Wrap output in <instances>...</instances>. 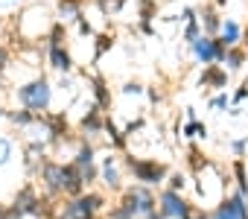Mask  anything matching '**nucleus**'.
Returning a JSON list of instances; mask_svg holds the SVG:
<instances>
[{
    "instance_id": "obj_1",
    "label": "nucleus",
    "mask_w": 248,
    "mask_h": 219,
    "mask_svg": "<svg viewBox=\"0 0 248 219\" xmlns=\"http://www.w3.org/2000/svg\"><path fill=\"white\" fill-rule=\"evenodd\" d=\"M44 181L53 193H70V196H76L85 184L73 164H67V167L64 164H47L44 167Z\"/></svg>"
},
{
    "instance_id": "obj_2",
    "label": "nucleus",
    "mask_w": 248,
    "mask_h": 219,
    "mask_svg": "<svg viewBox=\"0 0 248 219\" xmlns=\"http://www.w3.org/2000/svg\"><path fill=\"white\" fill-rule=\"evenodd\" d=\"M18 99L30 108V111H44V108L50 105V85H47V79H35V82L18 88Z\"/></svg>"
},
{
    "instance_id": "obj_3",
    "label": "nucleus",
    "mask_w": 248,
    "mask_h": 219,
    "mask_svg": "<svg viewBox=\"0 0 248 219\" xmlns=\"http://www.w3.org/2000/svg\"><path fill=\"white\" fill-rule=\"evenodd\" d=\"M99 207H102V196H96V193L76 196V199L62 210V219H91Z\"/></svg>"
},
{
    "instance_id": "obj_4",
    "label": "nucleus",
    "mask_w": 248,
    "mask_h": 219,
    "mask_svg": "<svg viewBox=\"0 0 248 219\" xmlns=\"http://www.w3.org/2000/svg\"><path fill=\"white\" fill-rule=\"evenodd\" d=\"M129 170L135 172L138 181L143 184H161L164 175H167V167L158 164V161H143V158H129Z\"/></svg>"
},
{
    "instance_id": "obj_5",
    "label": "nucleus",
    "mask_w": 248,
    "mask_h": 219,
    "mask_svg": "<svg viewBox=\"0 0 248 219\" xmlns=\"http://www.w3.org/2000/svg\"><path fill=\"white\" fill-rule=\"evenodd\" d=\"M187 207H190V204H187L175 190H164V193H161V210L152 213L149 219H184Z\"/></svg>"
},
{
    "instance_id": "obj_6",
    "label": "nucleus",
    "mask_w": 248,
    "mask_h": 219,
    "mask_svg": "<svg viewBox=\"0 0 248 219\" xmlns=\"http://www.w3.org/2000/svg\"><path fill=\"white\" fill-rule=\"evenodd\" d=\"M213 219H248V204H245V199H242V196H228V199L216 207Z\"/></svg>"
},
{
    "instance_id": "obj_7",
    "label": "nucleus",
    "mask_w": 248,
    "mask_h": 219,
    "mask_svg": "<svg viewBox=\"0 0 248 219\" xmlns=\"http://www.w3.org/2000/svg\"><path fill=\"white\" fill-rule=\"evenodd\" d=\"M193 50H196L199 62H204V64L225 59V44H222V41H216V38H199V41L193 44Z\"/></svg>"
},
{
    "instance_id": "obj_8",
    "label": "nucleus",
    "mask_w": 248,
    "mask_h": 219,
    "mask_svg": "<svg viewBox=\"0 0 248 219\" xmlns=\"http://www.w3.org/2000/svg\"><path fill=\"white\" fill-rule=\"evenodd\" d=\"M129 196H132V202L138 207V216H152L155 213V199H152V193L146 187H132Z\"/></svg>"
},
{
    "instance_id": "obj_9",
    "label": "nucleus",
    "mask_w": 248,
    "mask_h": 219,
    "mask_svg": "<svg viewBox=\"0 0 248 219\" xmlns=\"http://www.w3.org/2000/svg\"><path fill=\"white\" fill-rule=\"evenodd\" d=\"M225 47H233L236 41H239V24L236 21H225L222 24V38H219Z\"/></svg>"
},
{
    "instance_id": "obj_10",
    "label": "nucleus",
    "mask_w": 248,
    "mask_h": 219,
    "mask_svg": "<svg viewBox=\"0 0 248 219\" xmlns=\"http://www.w3.org/2000/svg\"><path fill=\"white\" fill-rule=\"evenodd\" d=\"M102 181L108 187H120V172L114 167V158H105V164H102Z\"/></svg>"
},
{
    "instance_id": "obj_11",
    "label": "nucleus",
    "mask_w": 248,
    "mask_h": 219,
    "mask_svg": "<svg viewBox=\"0 0 248 219\" xmlns=\"http://www.w3.org/2000/svg\"><path fill=\"white\" fill-rule=\"evenodd\" d=\"M50 59H53V67H56V70H70V56H67L62 47H53V44H50Z\"/></svg>"
},
{
    "instance_id": "obj_12",
    "label": "nucleus",
    "mask_w": 248,
    "mask_h": 219,
    "mask_svg": "<svg viewBox=\"0 0 248 219\" xmlns=\"http://www.w3.org/2000/svg\"><path fill=\"white\" fill-rule=\"evenodd\" d=\"M59 9H62L64 18H79V0H62Z\"/></svg>"
},
{
    "instance_id": "obj_13",
    "label": "nucleus",
    "mask_w": 248,
    "mask_h": 219,
    "mask_svg": "<svg viewBox=\"0 0 248 219\" xmlns=\"http://www.w3.org/2000/svg\"><path fill=\"white\" fill-rule=\"evenodd\" d=\"M216 85V88H222L225 85V73L222 70H216V67H210V70H204V85Z\"/></svg>"
},
{
    "instance_id": "obj_14",
    "label": "nucleus",
    "mask_w": 248,
    "mask_h": 219,
    "mask_svg": "<svg viewBox=\"0 0 248 219\" xmlns=\"http://www.w3.org/2000/svg\"><path fill=\"white\" fill-rule=\"evenodd\" d=\"M82 126H85L88 132H99V111H96V108H91V114L82 120Z\"/></svg>"
},
{
    "instance_id": "obj_15",
    "label": "nucleus",
    "mask_w": 248,
    "mask_h": 219,
    "mask_svg": "<svg viewBox=\"0 0 248 219\" xmlns=\"http://www.w3.org/2000/svg\"><path fill=\"white\" fill-rule=\"evenodd\" d=\"M204 135H207V129L202 123H187L184 126V138H204Z\"/></svg>"
},
{
    "instance_id": "obj_16",
    "label": "nucleus",
    "mask_w": 248,
    "mask_h": 219,
    "mask_svg": "<svg viewBox=\"0 0 248 219\" xmlns=\"http://www.w3.org/2000/svg\"><path fill=\"white\" fill-rule=\"evenodd\" d=\"M225 62H228L231 70H236V67L242 64V53H239V50H228V53H225Z\"/></svg>"
},
{
    "instance_id": "obj_17",
    "label": "nucleus",
    "mask_w": 248,
    "mask_h": 219,
    "mask_svg": "<svg viewBox=\"0 0 248 219\" xmlns=\"http://www.w3.org/2000/svg\"><path fill=\"white\" fill-rule=\"evenodd\" d=\"M233 172H236V181H239V187H242V193H245V190H248V181H245V164L236 161V164H233Z\"/></svg>"
},
{
    "instance_id": "obj_18",
    "label": "nucleus",
    "mask_w": 248,
    "mask_h": 219,
    "mask_svg": "<svg viewBox=\"0 0 248 219\" xmlns=\"http://www.w3.org/2000/svg\"><path fill=\"white\" fill-rule=\"evenodd\" d=\"M24 216V207L21 204H12L9 210H3V216H0V219H21Z\"/></svg>"
},
{
    "instance_id": "obj_19",
    "label": "nucleus",
    "mask_w": 248,
    "mask_h": 219,
    "mask_svg": "<svg viewBox=\"0 0 248 219\" xmlns=\"http://www.w3.org/2000/svg\"><path fill=\"white\" fill-rule=\"evenodd\" d=\"M184 184H187V181H184V175H181V172L170 175V190H175V193H178V190H184Z\"/></svg>"
},
{
    "instance_id": "obj_20",
    "label": "nucleus",
    "mask_w": 248,
    "mask_h": 219,
    "mask_svg": "<svg viewBox=\"0 0 248 219\" xmlns=\"http://www.w3.org/2000/svg\"><path fill=\"white\" fill-rule=\"evenodd\" d=\"M184 219H210V216H207L202 207H193V204H190V207H187V213H184Z\"/></svg>"
},
{
    "instance_id": "obj_21",
    "label": "nucleus",
    "mask_w": 248,
    "mask_h": 219,
    "mask_svg": "<svg viewBox=\"0 0 248 219\" xmlns=\"http://www.w3.org/2000/svg\"><path fill=\"white\" fill-rule=\"evenodd\" d=\"M204 24H207V30H216V27H219V21H216L213 15H204Z\"/></svg>"
},
{
    "instance_id": "obj_22",
    "label": "nucleus",
    "mask_w": 248,
    "mask_h": 219,
    "mask_svg": "<svg viewBox=\"0 0 248 219\" xmlns=\"http://www.w3.org/2000/svg\"><path fill=\"white\" fill-rule=\"evenodd\" d=\"M213 105H216V108H225V105H228V96H225V94H222V96H216V99H213Z\"/></svg>"
},
{
    "instance_id": "obj_23",
    "label": "nucleus",
    "mask_w": 248,
    "mask_h": 219,
    "mask_svg": "<svg viewBox=\"0 0 248 219\" xmlns=\"http://www.w3.org/2000/svg\"><path fill=\"white\" fill-rule=\"evenodd\" d=\"M231 149H233V152H236V155H239V152H242V149H245V141H233V143H231Z\"/></svg>"
},
{
    "instance_id": "obj_24",
    "label": "nucleus",
    "mask_w": 248,
    "mask_h": 219,
    "mask_svg": "<svg viewBox=\"0 0 248 219\" xmlns=\"http://www.w3.org/2000/svg\"><path fill=\"white\" fill-rule=\"evenodd\" d=\"M245 96H248V85H242V88L236 91V102H239V99H245Z\"/></svg>"
},
{
    "instance_id": "obj_25",
    "label": "nucleus",
    "mask_w": 248,
    "mask_h": 219,
    "mask_svg": "<svg viewBox=\"0 0 248 219\" xmlns=\"http://www.w3.org/2000/svg\"><path fill=\"white\" fill-rule=\"evenodd\" d=\"M0 117H3V108H0Z\"/></svg>"
},
{
    "instance_id": "obj_26",
    "label": "nucleus",
    "mask_w": 248,
    "mask_h": 219,
    "mask_svg": "<svg viewBox=\"0 0 248 219\" xmlns=\"http://www.w3.org/2000/svg\"><path fill=\"white\" fill-rule=\"evenodd\" d=\"M0 216H3V207H0Z\"/></svg>"
},
{
    "instance_id": "obj_27",
    "label": "nucleus",
    "mask_w": 248,
    "mask_h": 219,
    "mask_svg": "<svg viewBox=\"0 0 248 219\" xmlns=\"http://www.w3.org/2000/svg\"><path fill=\"white\" fill-rule=\"evenodd\" d=\"M91 219H93V216H91Z\"/></svg>"
}]
</instances>
